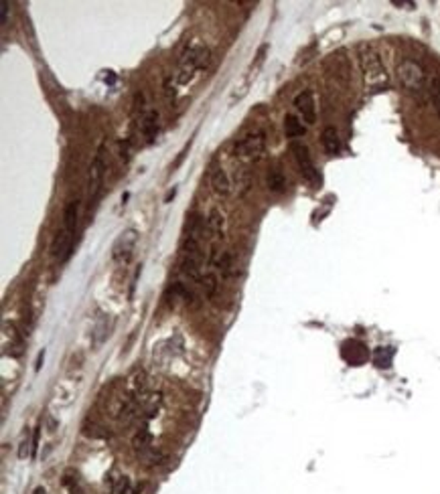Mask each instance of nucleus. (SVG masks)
<instances>
[{"label": "nucleus", "mask_w": 440, "mask_h": 494, "mask_svg": "<svg viewBox=\"0 0 440 494\" xmlns=\"http://www.w3.org/2000/svg\"><path fill=\"white\" fill-rule=\"evenodd\" d=\"M77 225H79V199L69 201L65 211H63V225L57 231L53 244H51V255L59 261L65 264L75 246V233H77Z\"/></svg>", "instance_id": "1"}, {"label": "nucleus", "mask_w": 440, "mask_h": 494, "mask_svg": "<svg viewBox=\"0 0 440 494\" xmlns=\"http://www.w3.org/2000/svg\"><path fill=\"white\" fill-rule=\"evenodd\" d=\"M361 69H363V79H365V86L370 88V92H379L388 86L385 67L379 59V55L370 47L361 51Z\"/></svg>", "instance_id": "2"}, {"label": "nucleus", "mask_w": 440, "mask_h": 494, "mask_svg": "<svg viewBox=\"0 0 440 494\" xmlns=\"http://www.w3.org/2000/svg\"><path fill=\"white\" fill-rule=\"evenodd\" d=\"M106 170H108V152H106V146L102 144L95 150L94 160L90 164V172H88V201H90V207H95V203L102 195Z\"/></svg>", "instance_id": "3"}, {"label": "nucleus", "mask_w": 440, "mask_h": 494, "mask_svg": "<svg viewBox=\"0 0 440 494\" xmlns=\"http://www.w3.org/2000/svg\"><path fill=\"white\" fill-rule=\"evenodd\" d=\"M398 79L402 88L412 95H422L426 92V73L420 63L414 59H404L398 65Z\"/></svg>", "instance_id": "4"}, {"label": "nucleus", "mask_w": 440, "mask_h": 494, "mask_svg": "<svg viewBox=\"0 0 440 494\" xmlns=\"http://www.w3.org/2000/svg\"><path fill=\"white\" fill-rule=\"evenodd\" d=\"M209 63V49L203 45H193L181 59V71H179V83H187L195 75V71L205 69Z\"/></svg>", "instance_id": "5"}, {"label": "nucleus", "mask_w": 440, "mask_h": 494, "mask_svg": "<svg viewBox=\"0 0 440 494\" xmlns=\"http://www.w3.org/2000/svg\"><path fill=\"white\" fill-rule=\"evenodd\" d=\"M264 150H266V134L262 130H254L236 142L233 155L244 160H256L264 155Z\"/></svg>", "instance_id": "6"}, {"label": "nucleus", "mask_w": 440, "mask_h": 494, "mask_svg": "<svg viewBox=\"0 0 440 494\" xmlns=\"http://www.w3.org/2000/svg\"><path fill=\"white\" fill-rule=\"evenodd\" d=\"M290 152L294 155V160H296V164H298V168H300V175L305 177V181L314 186L321 185V175H318V170H316V166H314L313 156L309 152V146L303 144V142H298V140H294V142H290Z\"/></svg>", "instance_id": "7"}, {"label": "nucleus", "mask_w": 440, "mask_h": 494, "mask_svg": "<svg viewBox=\"0 0 440 494\" xmlns=\"http://www.w3.org/2000/svg\"><path fill=\"white\" fill-rule=\"evenodd\" d=\"M138 241V233L134 229H126L120 233V237L116 239V244L112 247V257L120 264H128L132 257L134 246Z\"/></svg>", "instance_id": "8"}, {"label": "nucleus", "mask_w": 440, "mask_h": 494, "mask_svg": "<svg viewBox=\"0 0 440 494\" xmlns=\"http://www.w3.org/2000/svg\"><path fill=\"white\" fill-rule=\"evenodd\" d=\"M341 355H343V359H345L347 363L353 365V367H359V365H363L370 359L367 346L363 342H359V340H347V342H343Z\"/></svg>", "instance_id": "9"}, {"label": "nucleus", "mask_w": 440, "mask_h": 494, "mask_svg": "<svg viewBox=\"0 0 440 494\" xmlns=\"http://www.w3.org/2000/svg\"><path fill=\"white\" fill-rule=\"evenodd\" d=\"M294 108L303 116V122L313 126L316 122V108H314V95L311 90H305L294 97Z\"/></svg>", "instance_id": "10"}, {"label": "nucleus", "mask_w": 440, "mask_h": 494, "mask_svg": "<svg viewBox=\"0 0 440 494\" xmlns=\"http://www.w3.org/2000/svg\"><path fill=\"white\" fill-rule=\"evenodd\" d=\"M223 233H225V219L220 213V209H213L205 221V237L211 246H218V241L223 239Z\"/></svg>", "instance_id": "11"}, {"label": "nucleus", "mask_w": 440, "mask_h": 494, "mask_svg": "<svg viewBox=\"0 0 440 494\" xmlns=\"http://www.w3.org/2000/svg\"><path fill=\"white\" fill-rule=\"evenodd\" d=\"M158 120H160V118H158V112H155V110L146 112V114L142 116V120H140V132H142L146 144H151V142L157 140L158 130H160V122H158Z\"/></svg>", "instance_id": "12"}, {"label": "nucleus", "mask_w": 440, "mask_h": 494, "mask_svg": "<svg viewBox=\"0 0 440 494\" xmlns=\"http://www.w3.org/2000/svg\"><path fill=\"white\" fill-rule=\"evenodd\" d=\"M321 142H323V148H325V152L329 156H337L341 152V138H339V132L333 126L323 130Z\"/></svg>", "instance_id": "13"}, {"label": "nucleus", "mask_w": 440, "mask_h": 494, "mask_svg": "<svg viewBox=\"0 0 440 494\" xmlns=\"http://www.w3.org/2000/svg\"><path fill=\"white\" fill-rule=\"evenodd\" d=\"M211 186H213L218 197H227L229 190H231V181H229L227 172L221 166L211 170Z\"/></svg>", "instance_id": "14"}, {"label": "nucleus", "mask_w": 440, "mask_h": 494, "mask_svg": "<svg viewBox=\"0 0 440 494\" xmlns=\"http://www.w3.org/2000/svg\"><path fill=\"white\" fill-rule=\"evenodd\" d=\"M284 134H286V138H290L294 142L296 138H303L307 134V126L300 122L294 114H286L284 116Z\"/></svg>", "instance_id": "15"}, {"label": "nucleus", "mask_w": 440, "mask_h": 494, "mask_svg": "<svg viewBox=\"0 0 440 494\" xmlns=\"http://www.w3.org/2000/svg\"><path fill=\"white\" fill-rule=\"evenodd\" d=\"M266 185H268V190H270V192H284V188H286V177H284V172L280 170V166H272V168L268 170Z\"/></svg>", "instance_id": "16"}, {"label": "nucleus", "mask_w": 440, "mask_h": 494, "mask_svg": "<svg viewBox=\"0 0 440 494\" xmlns=\"http://www.w3.org/2000/svg\"><path fill=\"white\" fill-rule=\"evenodd\" d=\"M392 359H394V348H392V346H379V348H376V353H374V363H376V367H379V369L392 367Z\"/></svg>", "instance_id": "17"}, {"label": "nucleus", "mask_w": 440, "mask_h": 494, "mask_svg": "<svg viewBox=\"0 0 440 494\" xmlns=\"http://www.w3.org/2000/svg\"><path fill=\"white\" fill-rule=\"evenodd\" d=\"M95 340L94 344H99V342H104V339L108 337V318H102L97 324H95Z\"/></svg>", "instance_id": "18"}, {"label": "nucleus", "mask_w": 440, "mask_h": 494, "mask_svg": "<svg viewBox=\"0 0 440 494\" xmlns=\"http://www.w3.org/2000/svg\"><path fill=\"white\" fill-rule=\"evenodd\" d=\"M110 494H130V482L126 478H120L112 484V491Z\"/></svg>", "instance_id": "19"}, {"label": "nucleus", "mask_w": 440, "mask_h": 494, "mask_svg": "<svg viewBox=\"0 0 440 494\" xmlns=\"http://www.w3.org/2000/svg\"><path fill=\"white\" fill-rule=\"evenodd\" d=\"M430 95H432V101H434V108L440 116V77H437L430 86Z\"/></svg>", "instance_id": "20"}, {"label": "nucleus", "mask_w": 440, "mask_h": 494, "mask_svg": "<svg viewBox=\"0 0 440 494\" xmlns=\"http://www.w3.org/2000/svg\"><path fill=\"white\" fill-rule=\"evenodd\" d=\"M0 10H2V27H6L8 25V14H10V2L2 0L0 2Z\"/></svg>", "instance_id": "21"}, {"label": "nucleus", "mask_w": 440, "mask_h": 494, "mask_svg": "<svg viewBox=\"0 0 440 494\" xmlns=\"http://www.w3.org/2000/svg\"><path fill=\"white\" fill-rule=\"evenodd\" d=\"M27 454H29V439H23L21 450H19V458H27Z\"/></svg>", "instance_id": "22"}, {"label": "nucleus", "mask_w": 440, "mask_h": 494, "mask_svg": "<svg viewBox=\"0 0 440 494\" xmlns=\"http://www.w3.org/2000/svg\"><path fill=\"white\" fill-rule=\"evenodd\" d=\"M43 359H45V350H41V353H39V359H37V365H35V369L37 370L41 369V363H43Z\"/></svg>", "instance_id": "23"}, {"label": "nucleus", "mask_w": 440, "mask_h": 494, "mask_svg": "<svg viewBox=\"0 0 440 494\" xmlns=\"http://www.w3.org/2000/svg\"><path fill=\"white\" fill-rule=\"evenodd\" d=\"M32 494H47V493H45V488H43V486H39V488H35V493Z\"/></svg>", "instance_id": "24"}]
</instances>
